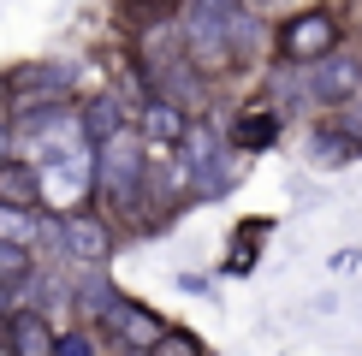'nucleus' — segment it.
<instances>
[{"label": "nucleus", "instance_id": "412c9836", "mask_svg": "<svg viewBox=\"0 0 362 356\" xmlns=\"http://www.w3.org/2000/svg\"><path fill=\"white\" fill-rule=\"evenodd\" d=\"M356 48H362V0H356Z\"/></svg>", "mask_w": 362, "mask_h": 356}, {"label": "nucleus", "instance_id": "ddd939ff", "mask_svg": "<svg viewBox=\"0 0 362 356\" xmlns=\"http://www.w3.org/2000/svg\"><path fill=\"white\" fill-rule=\"evenodd\" d=\"M113 297H119V285L101 273V267H78V279H71V315L78 321L101 326V315L113 309Z\"/></svg>", "mask_w": 362, "mask_h": 356}, {"label": "nucleus", "instance_id": "6ab92c4d", "mask_svg": "<svg viewBox=\"0 0 362 356\" xmlns=\"http://www.w3.org/2000/svg\"><path fill=\"white\" fill-rule=\"evenodd\" d=\"M178 285H185L190 297H208V291H214V285H208V279H196V273H185V279H178Z\"/></svg>", "mask_w": 362, "mask_h": 356}, {"label": "nucleus", "instance_id": "2eb2a0df", "mask_svg": "<svg viewBox=\"0 0 362 356\" xmlns=\"http://www.w3.org/2000/svg\"><path fill=\"white\" fill-rule=\"evenodd\" d=\"M54 356H107V338H101V326L71 321V326L54 333Z\"/></svg>", "mask_w": 362, "mask_h": 356}, {"label": "nucleus", "instance_id": "aec40b11", "mask_svg": "<svg viewBox=\"0 0 362 356\" xmlns=\"http://www.w3.org/2000/svg\"><path fill=\"white\" fill-rule=\"evenodd\" d=\"M6 315H12V291L0 285V321H6Z\"/></svg>", "mask_w": 362, "mask_h": 356}, {"label": "nucleus", "instance_id": "0eeeda50", "mask_svg": "<svg viewBox=\"0 0 362 356\" xmlns=\"http://www.w3.org/2000/svg\"><path fill=\"white\" fill-rule=\"evenodd\" d=\"M285 125H291V113H285L274 95H250V101H238L232 119H226V137H232L238 155H267V148L285 137Z\"/></svg>", "mask_w": 362, "mask_h": 356}, {"label": "nucleus", "instance_id": "1a4fd4ad", "mask_svg": "<svg viewBox=\"0 0 362 356\" xmlns=\"http://www.w3.org/2000/svg\"><path fill=\"white\" fill-rule=\"evenodd\" d=\"M54 315L48 309L12 303V315L0 321V338H6V356H54Z\"/></svg>", "mask_w": 362, "mask_h": 356}, {"label": "nucleus", "instance_id": "f03ea898", "mask_svg": "<svg viewBox=\"0 0 362 356\" xmlns=\"http://www.w3.org/2000/svg\"><path fill=\"white\" fill-rule=\"evenodd\" d=\"M344 36H351V24H344V12L333 6V0H309V6H291L274 24V59L309 66V59L344 48Z\"/></svg>", "mask_w": 362, "mask_h": 356}, {"label": "nucleus", "instance_id": "4be33fe9", "mask_svg": "<svg viewBox=\"0 0 362 356\" xmlns=\"http://www.w3.org/2000/svg\"><path fill=\"white\" fill-rule=\"evenodd\" d=\"M113 356H148V350H113Z\"/></svg>", "mask_w": 362, "mask_h": 356}, {"label": "nucleus", "instance_id": "423d86ee", "mask_svg": "<svg viewBox=\"0 0 362 356\" xmlns=\"http://www.w3.org/2000/svg\"><path fill=\"white\" fill-rule=\"evenodd\" d=\"M167 326H173V321L160 315V309H148L143 297H125V291H119L113 309L101 315V338H107L113 350H155Z\"/></svg>", "mask_w": 362, "mask_h": 356}, {"label": "nucleus", "instance_id": "6e6552de", "mask_svg": "<svg viewBox=\"0 0 362 356\" xmlns=\"http://www.w3.org/2000/svg\"><path fill=\"white\" fill-rule=\"evenodd\" d=\"M303 160L321 167V172H339V167H351V160H362V137L339 113H315L309 131H303Z\"/></svg>", "mask_w": 362, "mask_h": 356}, {"label": "nucleus", "instance_id": "7ed1b4c3", "mask_svg": "<svg viewBox=\"0 0 362 356\" xmlns=\"http://www.w3.org/2000/svg\"><path fill=\"white\" fill-rule=\"evenodd\" d=\"M119 220L113 214H101V208H66V214H48V237H54V249L66 261H78V267H107L119 256Z\"/></svg>", "mask_w": 362, "mask_h": 356}, {"label": "nucleus", "instance_id": "9b49d317", "mask_svg": "<svg viewBox=\"0 0 362 356\" xmlns=\"http://www.w3.org/2000/svg\"><path fill=\"white\" fill-rule=\"evenodd\" d=\"M0 208L48 214V208H42V167L30 155H6V160H0Z\"/></svg>", "mask_w": 362, "mask_h": 356}, {"label": "nucleus", "instance_id": "9d476101", "mask_svg": "<svg viewBox=\"0 0 362 356\" xmlns=\"http://www.w3.org/2000/svg\"><path fill=\"white\" fill-rule=\"evenodd\" d=\"M137 101H125L119 89H101V95H89V101H78V119H83V137H89V148L95 143H107V137H119L125 125H137Z\"/></svg>", "mask_w": 362, "mask_h": 356}, {"label": "nucleus", "instance_id": "f8f14e48", "mask_svg": "<svg viewBox=\"0 0 362 356\" xmlns=\"http://www.w3.org/2000/svg\"><path fill=\"white\" fill-rule=\"evenodd\" d=\"M190 119H196V113H185L178 101L148 95L143 107H137V131L148 137V148H178V143H185V131H190Z\"/></svg>", "mask_w": 362, "mask_h": 356}, {"label": "nucleus", "instance_id": "a211bd4d", "mask_svg": "<svg viewBox=\"0 0 362 356\" xmlns=\"http://www.w3.org/2000/svg\"><path fill=\"white\" fill-rule=\"evenodd\" d=\"M333 113H339V119H344V125H351V131H356V137H362V83H356V95H351V101H344V107H333Z\"/></svg>", "mask_w": 362, "mask_h": 356}, {"label": "nucleus", "instance_id": "20e7f679", "mask_svg": "<svg viewBox=\"0 0 362 356\" xmlns=\"http://www.w3.org/2000/svg\"><path fill=\"white\" fill-rule=\"evenodd\" d=\"M71 83H78V71L66 66V59H30V66H12L0 71V113H24L36 107V101H71Z\"/></svg>", "mask_w": 362, "mask_h": 356}, {"label": "nucleus", "instance_id": "f257e3e1", "mask_svg": "<svg viewBox=\"0 0 362 356\" xmlns=\"http://www.w3.org/2000/svg\"><path fill=\"white\" fill-rule=\"evenodd\" d=\"M148 172H155V148L137 125H125L119 137L95 143V208L113 214L131 232H155L148 214Z\"/></svg>", "mask_w": 362, "mask_h": 356}, {"label": "nucleus", "instance_id": "dca6fc26", "mask_svg": "<svg viewBox=\"0 0 362 356\" xmlns=\"http://www.w3.org/2000/svg\"><path fill=\"white\" fill-rule=\"evenodd\" d=\"M30 273H36V249H30V244H18V237H6V232H0V285H6V291H18L24 279H30Z\"/></svg>", "mask_w": 362, "mask_h": 356}, {"label": "nucleus", "instance_id": "39448f33", "mask_svg": "<svg viewBox=\"0 0 362 356\" xmlns=\"http://www.w3.org/2000/svg\"><path fill=\"white\" fill-rule=\"evenodd\" d=\"M356 83H362V48H333V54H321V59H309L303 66V101H309V113H333L344 107V101L356 95Z\"/></svg>", "mask_w": 362, "mask_h": 356}, {"label": "nucleus", "instance_id": "4468645a", "mask_svg": "<svg viewBox=\"0 0 362 356\" xmlns=\"http://www.w3.org/2000/svg\"><path fill=\"white\" fill-rule=\"evenodd\" d=\"M274 232V220H244V226L232 232V256H226V273L232 279H244L250 267H255V256H262V237Z\"/></svg>", "mask_w": 362, "mask_h": 356}, {"label": "nucleus", "instance_id": "f3484780", "mask_svg": "<svg viewBox=\"0 0 362 356\" xmlns=\"http://www.w3.org/2000/svg\"><path fill=\"white\" fill-rule=\"evenodd\" d=\"M148 356H208V345L190 333V326H167V333H160V345L148 350Z\"/></svg>", "mask_w": 362, "mask_h": 356}, {"label": "nucleus", "instance_id": "5701e85b", "mask_svg": "<svg viewBox=\"0 0 362 356\" xmlns=\"http://www.w3.org/2000/svg\"><path fill=\"white\" fill-rule=\"evenodd\" d=\"M255 6H274V0H255Z\"/></svg>", "mask_w": 362, "mask_h": 356}]
</instances>
